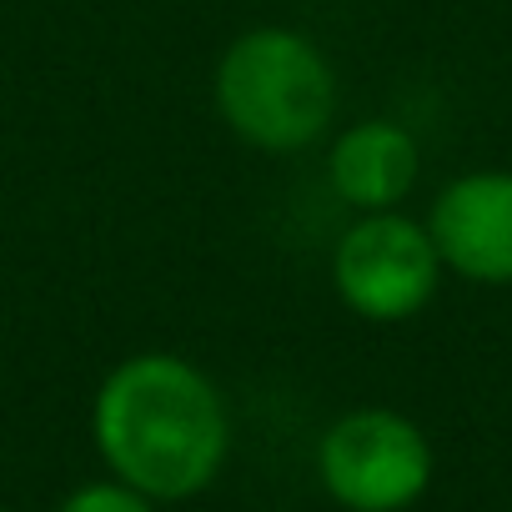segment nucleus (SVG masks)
<instances>
[{
	"label": "nucleus",
	"instance_id": "obj_1",
	"mask_svg": "<svg viewBox=\"0 0 512 512\" xmlns=\"http://www.w3.org/2000/svg\"><path fill=\"white\" fill-rule=\"evenodd\" d=\"M96 447L106 467L161 502L201 492L226 457V407L186 357L141 352L96 392Z\"/></svg>",
	"mask_w": 512,
	"mask_h": 512
},
{
	"label": "nucleus",
	"instance_id": "obj_2",
	"mask_svg": "<svg viewBox=\"0 0 512 512\" xmlns=\"http://www.w3.org/2000/svg\"><path fill=\"white\" fill-rule=\"evenodd\" d=\"M221 121L262 151H302L322 136L337 106L327 56L282 26L246 31L216 66Z\"/></svg>",
	"mask_w": 512,
	"mask_h": 512
},
{
	"label": "nucleus",
	"instance_id": "obj_3",
	"mask_svg": "<svg viewBox=\"0 0 512 512\" xmlns=\"http://www.w3.org/2000/svg\"><path fill=\"white\" fill-rule=\"evenodd\" d=\"M317 472L322 487L352 512H402L422 497L432 477V452L407 417L387 407H362L327 427Z\"/></svg>",
	"mask_w": 512,
	"mask_h": 512
},
{
	"label": "nucleus",
	"instance_id": "obj_4",
	"mask_svg": "<svg viewBox=\"0 0 512 512\" xmlns=\"http://www.w3.org/2000/svg\"><path fill=\"white\" fill-rule=\"evenodd\" d=\"M437 267L442 256L432 246V231L397 211H367L342 231L332 256L342 302L367 322H402L422 312L437 292Z\"/></svg>",
	"mask_w": 512,
	"mask_h": 512
},
{
	"label": "nucleus",
	"instance_id": "obj_5",
	"mask_svg": "<svg viewBox=\"0 0 512 512\" xmlns=\"http://www.w3.org/2000/svg\"><path fill=\"white\" fill-rule=\"evenodd\" d=\"M432 246L467 282H512V176L477 171L452 181L432 206Z\"/></svg>",
	"mask_w": 512,
	"mask_h": 512
},
{
	"label": "nucleus",
	"instance_id": "obj_6",
	"mask_svg": "<svg viewBox=\"0 0 512 512\" xmlns=\"http://www.w3.org/2000/svg\"><path fill=\"white\" fill-rule=\"evenodd\" d=\"M327 176L357 211H392L417 181V141L392 121H357L332 141Z\"/></svg>",
	"mask_w": 512,
	"mask_h": 512
},
{
	"label": "nucleus",
	"instance_id": "obj_7",
	"mask_svg": "<svg viewBox=\"0 0 512 512\" xmlns=\"http://www.w3.org/2000/svg\"><path fill=\"white\" fill-rule=\"evenodd\" d=\"M61 512H151V497L116 477V482H91V487L71 492L61 502Z\"/></svg>",
	"mask_w": 512,
	"mask_h": 512
}]
</instances>
